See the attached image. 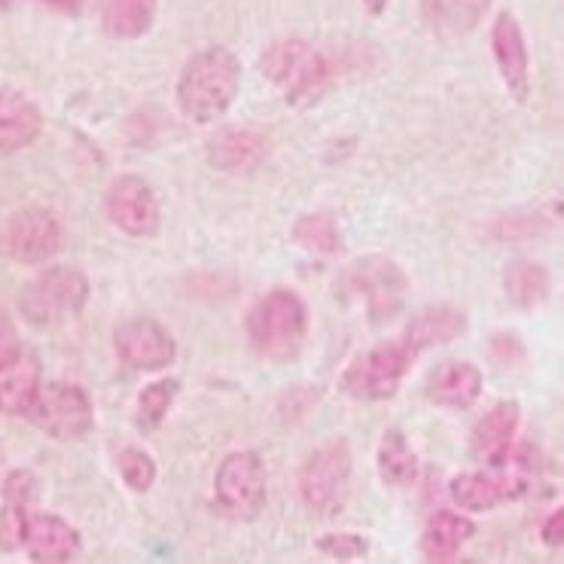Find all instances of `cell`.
<instances>
[{
    "mask_svg": "<svg viewBox=\"0 0 564 564\" xmlns=\"http://www.w3.org/2000/svg\"><path fill=\"white\" fill-rule=\"evenodd\" d=\"M43 3H50V7H55V10H62L67 15H77L86 7V0H43Z\"/></svg>",
    "mask_w": 564,
    "mask_h": 564,
    "instance_id": "cell-35",
    "label": "cell"
},
{
    "mask_svg": "<svg viewBox=\"0 0 564 564\" xmlns=\"http://www.w3.org/2000/svg\"><path fill=\"white\" fill-rule=\"evenodd\" d=\"M65 245V226L46 208H22L0 229V250L13 263L43 265Z\"/></svg>",
    "mask_w": 564,
    "mask_h": 564,
    "instance_id": "cell-7",
    "label": "cell"
},
{
    "mask_svg": "<svg viewBox=\"0 0 564 564\" xmlns=\"http://www.w3.org/2000/svg\"><path fill=\"white\" fill-rule=\"evenodd\" d=\"M550 272L534 260H516L503 272V293L519 312H534L538 305L550 300Z\"/></svg>",
    "mask_w": 564,
    "mask_h": 564,
    "instance_id": "cell-25",
    "label": "cell"
},
{
    "mask_svg": "<svg viewBox=\"0 0 564 564\" xmlns=\"http://www.w3.org/2000/svg\"><path fill=\"white\" fill-rule=\"evenodd\" d=\"M491 10V0H421V15L436 37H470Z\"/></svg>",
    "mask_w": 564,
    "mask_h": 564,
    "instance_id": "cell-19",
    "label": "cell"
},
{
    "mask_svg": "<svg viewBox=\"0 0 564 564\" xmlns=\"http://www.w3.org/2000/svg\"><path fill=\"white\" fill-rule=\"evenodd\" d=\"M464 329H467V315H464L460 308H452V305H431V308H421L419 315L409 321L406 333H403L400 339L406 341L415 355H421L424 348L455 341Z\"/></svg>",
    "mask_w": 564,
    "mask_h": 564,
    "instance_id": "cell-22",
    "label": "cell"
},
{
    "mask_svg": "<svg viewBox=\"0 0 564 564\" xmlns=\"http://www.w3.org/2000/svg\"><path fill=\"white\" fill-rule=\"evenodd\" d=\"M269 156V141L265 134L253 129H220L208 141V162L224 174H253Z\"/></svg>",
    "mask_w": 564,
    "mask_h": 564,
    "instance_id": "cell-17",
    "label": "cell"
},
{
    "mask_svg": "<svg viewBox=\"0 0 564 564\" xmlns=\"http://www.w3.org/2000/svg\"><path fill=\"white\" fill-rule=\"evenodd\" d=\"M482 397V372L470 360H446L427 376V400L443 409H470Z\"/></svg>",
    "mask_w": 564,
    "mask_h": 564,
    "instance_id": "cell-18",
    "label": "cell"
},
{
    "mask_svg": "<svg viewBox=\"0 0 564 564\" xmlns=\"http://www.w3.org/2000/svg\"><path fill=\"white\" fill-rule=\"evenodd\" d=\"M0 460H3V455H0Z\"/></svg>",
    "mask_w": 564,
    "mask_h": 564,
    "instance_id": "cell-38",
    "label": "cell"
},
{
    "mask_svg": "<svg viewBox=\"0 0 564 564\" xmlns=\"http://www.w3.org/2000/svg\"><path fill=\"white\" fill-rule=\"evenodd\" d=\"M7 7H10V0H0V13H3Z\"/></svg>",
    "mask_w": 564,
    "mask_h": 564,
    "instance_id": "cell-37",
    "label": "cell"
},
{
    "mask_svg": "<svg viewBox=\"0 0 564 564\" xmlns=\"http://www.w3.org/2000/svg\"><path fill=\"white\" fill-rule=\"evenodd\" d=\"M177 394H181V381L177 379H159L153 384H147L144 391L138 394V424L144 431L159 427L171 412V406H174Z\"/></svg>",
    "mask_w": 564,
    "mask_h": 564,
    "instance_id": "cell-29",
    "label": "cell"
},
{
    "mask_svg": "<svg viewBox=\"0 0 564 564\" xmlns=\"http://www.w3.org/2000/svg\"><path fill=\"white\" fill-rule=\"evenodd\" d=\"M540 534H543V543H546V546H562V534H564V510L562 507L550 512V519L543 522Z\"/></svg>",
    "mask_w": 564,
    "mask_h": 564,
    "instance_id": "cell-34",
    "label": "cell"
},
{
    "mask_svg": "<svg viewBox=\"0 0 564 564\" xmlns=\"http://www.w3.org/2000/svg\"><path fill=\"white\" fill-rule=\"evenodd\" d=\"M296 245L315 253H341V232L333 217L327 214H305L293 226Z\"/></svg>",
    "mask_w": 564,
    "mask_h": 564,
    "instance_id": "cell-28",
    "label": "cell"
},
{
    "mask_svg": "<svg viewBox=\"0 0 564 564\" xmlns=\"http://www.w3.org/2000/svg\"><path fill=\"white\" fill-rule=\"evenodd\" d=\"M415 357L419 355L403 339L379 345V348L357 357L355 364L345 369L339 388L355 400H388V397L397 394L400 381L406 379Z\"/></svg>",
    "mask_w": 564,
    "mask_h": 564,
    "instance_id": "cell-5",
    "label": "cell"
},
{
    "mask_svg": "<svg viewBox=\"0 0 564 564\" xmlns=\"http://www.w3.org/2000/svg\"><path fill=\"white\" fill-rule=\"evenodd\" d=\"M117 467L122 482L132 488V491H150L156 482V460L147 455L144 448H122L117 455Z\"/></svg>",
    "mask_w": 564,
    "mask_h": 564,
    "instance_id": "cell-30",
    "label": "cell"
},
{
    "mask_svg": "<svg viewBox=\"0 0 564 564\" xmlns=\"http://www.w3.org/2000/svg\"><path fill=\"white\" fill-rule=\"evenodd\" d=\"M491 53H495V65H498L507 93L519 105H525L528 95H531V58H528L522 25L507 10L498 13L495 25H491Z\"/></svg>",
    "mask_w": 564,
    "mask_h": 564,
    "instance_id": "cell-14",
    "label": "cell"
},
{
    "mask_svg": "<svg viewBox=\"0 0 564 564\" xmlns=\"http://www.w3.org/2000/svg\"><path fill=\"white\" fill-rule=\"evenodd\" d=\"M263 77L278 86L290 107L317 105L329 89V65L312 43L300 37H288L272 43L260 58Z\"/></svg>",
    "mask_w": 564,
    "mask_h": 564,
    "instance_id": "cell-2",
    "label": "cell"
},
{
    "mask_svg": "<svg viewBox=\"0 0 564 564\" xmlns=\"http://www.w3.org/2000/svg\"><path fill=\"white\" fill-rule=\"evenodd\" d=\"M19 351H22L19 333H15L10 315H7V312L0 308V367H3V364H10V360H13Z\"/></svg>",
    "mask_w": 564,
    "mask_h": 564,
    "instance_id": "cell-33",
    "label": "cell"
},
{
    "mask_svg": "<svg viewBox=\"0 0 564 564\" xmlns=\"http://www.w3.org/2000/svg\"><path fill=\"white\" fill-rule=\"evenodd\" d=\"M22 550L28 558L37 564H65L77 562L83 552L77 528L67 525L65 519H58L53 512H31L25 528Z\"/></svg>",
    "mask_w": 564,
    "mask_h": 564,
    "instance_id": "cell-16",
    "label": "cell"
},
{
    "mask_svg": "<svg viewBox=\"0 0 564 564\" xmlns=\"http://www.w3.org/2000/svg\"><path fill=\"white\" fill-rule=\"evenodd\" d=\"M528 491V476L507 467V473H458L448 482V495L460 510L488 512L510 500H519Z\"/></svg>",
    "mask_w": 564,
    "mask_h": 564,
    "instance_id": "cell-13",
    "label": "cell"
},
{
    "mask_svg": "<svg viewBox=\"0 0 564 564\" xmlns=\"http://www.w3.org/2000/svg\"><path fill=\"white\" fill-rule=\"evenodd\" d=\"M379 476L381 482L391 488H406L419 479V455L412 452L403 431H397V427L381 436Z\"/></svg>",
    "mask_w": 564,
    "mask_h": 564,
    "instance_id": "cell-27",
    "label": "cell"
},
{
    "mask_svg": "<svg viewBox=\"0 0 564 564\" xmlns=\"http://www.w3.org/2000/svg\"><path fill=\"white\" fill-rule=\"evenodd\" d=\"M355 458L348 443H329L305 460L300 473V495L315 512H333L348 495Z\"/></svg>",
    "mask_w": 564,
    "mask_h": 564,
    "instance_id": "cell-9",
    "label": "cell"
},
{
    "mask_svg": "<svg viewBox=\"0 0 564 564\" xmlns=\"http://www.w3.org/2000/svg\"><path fill=\"white\" fill-rule=\"evenodd\" d=\"M113 348L122 364L138 372H159L177 355L171 333L153 317H132L113 333Z\"/></svg>",
    "mask_w": 564,
    "mask_h": 564,
    "instance_id": "cell-12",
    "label": "cell"
},
{
    "mask_svg": "<svg viewBox=\"0 0 564 564\" xmlns=\"http://www.w3.org/2000/svg\"><path fill=\"white\" fill-rule=\"evenodd\" d=\"M159 0H105L101 28L113 40H138L156 22Z\"/></svg>",
    "mask_w": 564,
    "mask_h": 564,
    "instance_id": "cell-26",
    "label": "cell"
},
{
    "mask_svg": "<svg viewBox=\"0 0 564 564\" xmlns=\"http://www.w3.org/2000/svg\"><path fill=\"white\" fill-rule=\"evenodd\" d=\"M348 290L364 300L367 315L372 324H384L394 315H400L403 302H406L409 281L403 269L388 260V257H364L357 260L348 275H345Z\"/></svg>",
    "mask_w": 564,
    "mask_h": 564,
    "instance_id": "cell-8",
    "label": "cell"
},
{
    "mask_svg": "<svg viewBox=\"0 0 564 564\" xmlns=\"http://www.w3.org/2000/svg\"><path fill=\"white\" fill-rule=\"evenodd\" d=\"M491 355H495V360H498L500 367H516V364L525 360V345L519 341L516 333H498V336L491 339Z\"/></svg>",
    "mask_w": 564,
    "mask_h": 564,
    "instance_id": "cell-32",
    "label": "cell"
},
{
    "mask_svg": "<svg viewBox=\"0 0 564 564\" xmlns=\"http://www.w3.org/2000/svg\"><path fill=\"white\" fill-rule=\"evenodd\" d=\"M107 217L110 224L117 226L119 232L132 238H153L162 226V210H159V198L153 193V186L126 174L117 177L105 198Z\"/></svg>",
    "mask_w": 564,
    "mask_h": 564,
    "instance_id": "cell-11",
    "label": "cell"
},
{
    "mask_svg": "<svg viewBox=\"0 0 564 564\" xmlns=\"http://www.w3.org/2000/svg\"><path fill=\"white\" fill-rule=\"evenodd\" d=\"M315 546L336 562H357L360 555H367V540L357 534H329L317 540Z\"/></svg>",
    "mask_w": 564,
    "mask_h": 564,
    "instance_id": "cell-31",
    "label": "cell"
},
{
    "mask_svg": "<svg viewBox=\"0 0 564 564\" xmlns=\"http://www.w3.org/2000/svg\"><path fill=\"white\" fill-rule=\"evenodd\" d=\"M31 424L53 440H77L93 431L95 409L89 394L70 381H46L40 384L34 403L28 409Z\"/></svg>",
    "mask_w": 564,
    "mask_h": 564,
    "instance_id": "cell-6",
    "label": "cell"
},
{
    "mask_svg": "<svg viewBox=\"0 0 564 564\" xmlns=\"http://www.w3.org/2000/svg\"><path fill=\"white\" fill-rule=\"evenodd\" d=\"M473 534H476V525L467 516H458L452 510L433 512L431 522L424 528V538H421V552L427 562H455Z\"/></svg>",
    "mask_w": 564,
    "mask_h": 564,
    "instance_id": "cell-23",
    "label": "cell"
},
{
    "mask_svg": "<svg viewBox=\"0 0 564 564\" xmlns=\"http://www.w3.org/2000/svg\"><path fill=\"white\" fill-rule=\"evenodd\" d=\"M308 333V312L305 302L290 290H272L250 305L248 339L253 351L272 364H284L300 355Z\"/></svg>",
    "mask_w": 564,
    "mask_h": 564,
    "instance_id": "cell-3",
    "label": "cell"
},
{
    "mask_svg": "<svg viewBox=\"0 0 564 564\" xmlns=\"http://www.w3.org/2000/svg\"><path fill=\"white\" fill-rule=\"evenodd\" d=\"M40 384L37 355L22 348L10 364L0 367V415H28Z\"/></svg>",
    "mask_w": 564,
    "mask_h": 564,
    "instance_id": "cell-21",
    "label": "cell"
},
{
    "mask_svg": "<svg viewBox=\"0 0 564 564\" xmlns=\"http://www.w3.org/2000/svg\"><path fill=\"white\" fill-rule=\"evenodd\" d=\"M40 110L25 95H0V153H15L34 144L40 134Z\"/></svg>",
    "mask_w": 564,
    "mask_h": 564,
    "instance_id": "cell-24",
    "label": "cell"
},
{
    "mask_svg": "<svg viewBox=\"0 0 564 564\" xmlns=\"http://www.w3.org/2000/svg\"><path fill=\"white\" fill-rule=\"evenodd\" d=\"M0 95H3V93H0Z\"/></svg>",
    "mask_w": 564,
    "mask_h": 564,
    "instance_id": "cell-39",
    "label": "cell"
},
{
    "mask_svg": "<svg viewBox=\"0 0 564 564\" xmlns=\"http://www.w3.org/2000/svg\"><path fill=\"white\" fill-rule=\"evenodd\" d=\"M217 503L236 519H253L265 503V467L257 452H232L214 476Z\"/></svg>",
    "mask_w": 564,
    "mask_h": 564,
    "instance_id": "cell-10",
    "label": "cell"
},
{
    "mask_svg": "<svg viewBox=\"0 0 564 564\" xmlns=\"http://www.w3.org/2000/svg\"><path fill=\"white\" fill-rule=\"evenodd\" d=\"M89 302V278L77 265H50L22 284L19 312L31 327L53 329L86 308Z\"/></svg>",
    "mask_w": 564,
    "mask_h": 564,
    "instance_id": "cell-4",
    "label": "cell"
},
{
    "mask_svg": "<svg viewBox=\"0 0 564 564\" xmlns=\"http://www.w3.org/2000/svg\"><path fill=\"white\" fill-rule=\"evenodd\" d=\"M37 495L40 482L31 470H13L0 479V552L22 550Z\"/></svg>",
    "mask_w": 564,
    "mask_h": 564,
    "instance_id": "cell-15",
    "label": "cell"
},
{
    "mask_svg": "<svg viewBox=\"0 0 564 564\" xmlns=\"http://www.w3.org/2000/svg\"><path fill=\"white\" fill-rule=\"evenodd\" d=\"M519 403L503 400L498 406L486 412V419H479L473 431V452L479 458H486L491 467H500L510 448L516 446V431H519Z\"/></svg>",
    "mask_w": 564,
    "mask_h": 564,
    "instance_id": "cell-20",
    "label": "cell"
},
{
    "mask_svg": "<svg viewBox=\"0 0 564 564\" xmlns=\"http://www.w3.org/2000/svg\"><path fill=\"white\" fill-rule=\"evenodd\" d=\"M241 86V62L226 46L196 53L177 77V105L186 119L210 126L232 107Z\"/></svg>",
    "mask_w": 564,
    "mask_h": 564,
    "instance_id": "cell-1",
    "label": "cell"
},
{
    "mask_svg": "<svg viewBox=\"0 0 564 564\" xmlns=\"http://www.w3.org/2000/svg\"><path fill=\"white\" fill-rule=\"evenodd\" d=\"M364 3H367V10L372 15H381L384 13V7H388V0H364Z\"/></svg>",
    "mask_w": 564,
    "mask_h": 564,
    "instance_id": "cell-36",
    "label": "cell"
}]
</instances>
